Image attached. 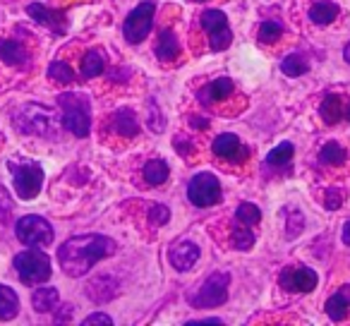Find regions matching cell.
Masks as SVG:
<instances>
[{"mask_svg":"<svg viewBox=\"0 0 350 326\" xmlns=\"http://www.w3.org/2000/svg\"><path fill=\"white\" fill-rule=\"evenodd\" d=\"M113 127H116V132L122 137H137V132H139V122H137V116L130 108L116 111V116H113Z\"/></svg>","mask_w":350,"mask_h":326,"instance_id":"17","label":"cell"},{"mask_svg":"<svg viewBox=\"0 0 350 326\" xmlns=\"http://www.w3.org/2000/svg\"><path fill=\"white\" fill-rule=\"evenodd\" d=\"M343 58H345V63H350V44L343 49Z\"/></svg>","mask_w":350,"mask_h":326,"instance_id":"43","label":"cell"},{"mask_svg":"<svg viewBox=\"0 0 350 326\" xmlns=\"http://www.w3.org/2000/svg\"><path fill=\"white\" fill-rule=\"evenodd\" d=\"M154 15H156V5L151 0H144L135 10L127 15L125 25H122V34L130 44H142L149 34L151 25H154Z\"/></svg>","mask_w":350,"mask_h":326,"instance_id":"7","label":"cell"},{"mask_svg":"<svg viewBox=\"0 0 350 326\" xmlns=\"http://www.w3.org/2000/svg\"><path fill=\"white\" fill-rule=\"evenodd\" d=\"M180 53V44L175 39V34L170 29H163L159 34V41H156V55H159L163 63H173Z\"/></svg>","mask_w":350,"mask_h":326,"instance_id":"16","label":"cell"},{"mask_svg":"<svg viewBox=\"0 0 350 326\" xmlns=\"http://www.w3.org/2000/svg\"><path fill=\"white\" fill-rule=\"evenodd\" d=\"M293 154H295V146H293L291 141H283L276 149L269 151V156H267L269 166H283V163H288V161L293 159Z\"/></svg>","mask_w":350,"mask_h":326,"instance_id":"29","label":"cell"},{"mask_svg":"<svg viewBox=\"0 0 350 326\" xmlns=\"http://www.w3.org/2000/svg\"><path fill=\"white\" fill-rule=\"evenodd\" d=\"M233 245L238 249H250L254 245V233H252V228H247L245 226L243 230H235L233 233Z\"/></svg>","mask_w":350,"mask_h":326,"instance_id":"34","label":"cell"},{"mask_svg":"<svg viewBox=\"0 0 350 326\" xmlns=\"http://www.w3.org/2000/svg\"><path fill=\"white\" fill-rule=\"evenodd\" d=\"M168 176H170V168L163 159H154L144 166V180L149 185H163L168 180Z\"/></svg>","mask_w":350,"mask_h":326,"instance_id":"19","label":"cell"},{"mask_svg":"<svg viewBox=\"0 0 350 326\" xmlns=\"http://www.w3.org/2000/svg\"><path fill=\"white\" fill-rule=\"evenodd\" d=\"M20 312V300L15 290L8 286H0V321H8Z\"/></svg>","mask_w":350,"mask_h":326,"instance_id":"20","label":"cell"},{"mask_svg":"<svg viewBox=\"0 0 350 326\" xmlns=\"http://www.w3.org/2000/svg\"><path fill=\"white\" fill-rule=\"evenodd\" d=\"M192 125H195V127H200V130H204V127L209 125V122H206L204 118H192Z\"/></svg>","mask_w":350,"mask_h":326,"instance_id":"40","label":"cell"},{"mask_svg":"<svg viewBox=\"0 0 350 326\" xmlns=\"http://www.w3.org/2000/svg\"><path fill=\"white\" fill-rule=\"evenodd\" d=\"M116 249L118 245L106 235H77L60 245L58 262L68 276L77 278L92 271L94 264H98L101 259L113 257Z\"/></svg>","mask_w":350,"mask_h":326,"instance_id":"1","label":"cell"},{"mask_svg":"<svg viewBox=\"0 0 350 326\" xmlns=\"http://www.w3.org/2000/svg\"><path fill=\"white\" fill-rule=\"evenodd\" d=\"M149 219H151V223H154V226H165V223H168V219H170L168 206H161V204L151 206Z\"/></svg>","mask_w":350,"mask_h":326,"instance_id":"35","label":"cell"},{"mask_svg":"<svg viewBox=\"0 0 350 326\" xmlns=\"http://www.w3.org/2000/svg\"><path fill=\"white\" fill-rule=\"evenodd\" d=\"M15 233L20 238V243H25L27 247H46L53 243V228L46 219L41 216H25L17 221Z\"/></svg>","mask_w":350,"mask_h":326,"instance_id":"8","label":"cell"},{"mask_svg":"<svg viewBox=\"0 0 350 326\" xmlns=\"http://www.w3.org/2000/svg\"><path fill=\"white\" fill-rule=\"evenodd\" d=\"M70 310H72V307H63V310H60V316H58V321H63V319L68 321V319H70V314H68Z\"/></svg>","mask_w":350,"mask_h":326,"instance_id":"42","label":"cell"},{"mask_svg":"<svg viewBox=\"0 0 350 326\" xmlns=\"http://www.w3.org/2000/svg\"><path fill=\"white\" fill-rule=\"evenodd\" d=\"M281 70H283V74H288V77H300V74L307 72V63L300 58V55H288V58H283Z\"/></svg>","mask_w":350,"mask_h":326,"instance_id":"30","label":"cell"},{"mask_svg":"<svg viewBox=\"0 0 350 326\" xmlns=\"http://www.w3.org/2000/svg\"><path fill=\"white\" fill-rule=\"evenodd\" d=\"M173 146H175V151H178V154H183V156H190V151L195 149V146L190 144V139H187V137H175L173 139Z\"/></svg>","mask_w":350,"mask_h":326,"instance_id":"37","label":"cell"},{"mask_svg":"<svg viewBox=\"0 0 350 326\" xmlns=\"http://www.w3.org/2000/svg\"><path fill=\"white\" fill-rule=\"evenodd\" d=\"M108 278L111 276H98L96 281L89 283V297H92L94 302H106V300H111V297H116L118 288H111V290H108L106 288Z\"/></svg>","mask_w":350,"mask_h":326,"instance_id":"25","label":"cell"},{"mask_svg":"<svg viewBox=\"0 0 350 326\" xmlns=\"http://www.w3.org/2000/svg\"><path fill=\"white\" fill-rule=\"evenodd\" d=\"M103 70H106V55H103L101 51H89L82 60V74L87 79H92V77H98Z\"/></svg>","mask_w":350,"mask_h":326,"instance_id":"21","label":"cell"},{"mask_svg":"<svg viewBox=\"0 0 350 326\" xmlns=\"http://www.w3.org/2000/svg\"><path fill=\"white\" fill-rule=\"evenodd\" d=\"M228 273H211L204 281V286L190 295V305L197 307V310H214V307L224 305L228 300Z\"/></svg>","mask_w":350,"mask_h":326,"instance_id":"6","label":"cell"},{"mask_svg":"<svg viewBox=\"0 0 350 326\" xmlns=\"http://www.w3.org/2000/svg\"><path fill=\"white\" fill-rule=\"evenodd\" d=\"M343 118H348V120H350V103H348V111H345V116Z\"/></svg>","mask_w":350,"mask_h":326,"instance_id":"44","label":"cell"},{"mask_svg":"<svg viewBox=\"0 0 350 326\" xmlns=\"http://www.w3.org/2000/svg\"><path fill=\"white\" fill-rule=\"evenodd\" d=\"M27 12H29V17H34L39 25L49 27L51 31H58V34H63L65 25H68L63 10H51V8L41 5V3H31V5L27 8Z\"/></svg>","mask_w":350,"mask_h":326,"instance_id":"14","label":"cell"},{"mask_svg":"<svg viewBox=\"0 0 350 326\" xmlns=\"http://www.w3.org/2000/svg\"><path fill=\"white\" fill-rule=\"evenodd\" d=\"M58 290L55 288H41V290L34 293V297H31V305H34L36 312H51L58 307Z\"/></svg>","mask_w":350,"mask_h":326,"instance_id":"23","label":"cell"},{"mask_svg":"<svg viewBox=\"0 0 350 326\" xmlns=\"http://www.w3.org/2000/svg\"><path fill=\"white\" fill-rule=\"evenodd\" d=\"M15 269L25 286L46 283L51 278V259L39 247H31L15 257Z\"/></svg>","mask_w":350,"mask_h":326,"instance_id":"4","label":"cell"},{"mask_svg":"<svg viewBox=\"0 0 350 326\" xmlns=\"http://www.w3.org/2000/svg\"><path fill=\"white\" fill-rule=\"evenodd\" d=\"M281 286L291 293H310L317 288V273L307 267H291L281 271Z\"/></svg>","mask_w":350,"mask_h":326,"instance_id":"11","label":"cell"},{"mask_svg":"<svg viewBox=\"0 0 350 326\" xmlns=\"http://www.w3.org/2000/svg\"><path fill=\"white\" fill-rule=\"evenodd\" d=\"M343 243H345V245H350V221L343 226Z\"/></svg>","mask_w":350,"mask_h":326,"instance_id":"41","label":"cell"},{"mask_svg":"<svg viewBox=\"0 0 350 326\" xmlns=\"http://www.w3.org/2000/svg\"><path fill=\"white\" fill-rule=\"evenodd\" d=\"M235 219L243 226H247V228H252V226H257L259 221H262V211L254 204H250V202H243V204L238 206V211H235Z\"/></svg>","mask_w":350,"mask_h":326,"instance_id":"28","label":"cell"},{"mask_svg":"<svg viewBox=\"0 0 350 326\" xmlns=\"http://www.w3.org/2000/svg\"><path fill=\"white\" fill-rule=\"evenodd\" d=\"M60 111H63V127L68 132H72L75 137H87L92 130V106L89 98L82 94H60L58 96Z\"/></svg>","mask_w":350,"mask_h":326,"instance_id":"2","label":"cell"},{"mask_svg":"<svg viewBox=\"0 0 350 326\" xmlns=\"http://www.w3.org/2000/svg\"><path fill=\"white\" fill-rule=\"evenodd\" d=\"M149 127L154 132H161L165 127L163 125V116L159 118V108H156V103H151V106H149Z\"/></svg>","mask_w":350,"mask_h":326,"instance_id":"36","label":"cell"},{"mask_svg":"<svg viewBox=\"0 0 350 326\" xmlns=\"http://www.w3.org/2000/svg\"><path fill=\"white\" fill-rule=\"evenodd\" d=\"M206 96L211 98V101H224V98H228L230 94H233V82H230L228 77H221V79H214V82L206 87Z\"/></svg>","mask_w":350,"mask_h":326,"instance_id":"26","label":"cell"},{"mask_svg":"<svg viewBox=\"0 0 350 326\" xmlns=\"http://www.w3.org/2000/svg\"><path fill=\"white\" fill-rule=\"evenodd\" d=\"M202 27H204V31L209 34L211 49L214 51H226L233 44V31H230V27H228L226 12L206 10L204 15H202Z\"/></svg>","mask_w":350,"mask_h":326,"instance_id":"10","label":"cell"},{"mask_svg":"<svg viewBox=\"0 0 350 326\" xmlns=\"http://www.w3.org/2000/svg\"><path fill=\"white\" fill-rule=\"evenodd\" d=\"M319 116L324 118L329 125H334V122H338L340 118L345 116V111L340 108V98L336 96V94H329V96L321 101V106H319Z\"/></svg>","mask_w":350,"mask_h":326,"instance_id":"22","label":"cell"},{"mask_svg":"<svg viewBox=\"0 0 350 326\" xmlns=\"http://www.w3.org/2000/svg\"><path fill=\"white\" fill-rule=\"evenodd\" d=\"M10 214H12V200H10V195L5 192V187L0 185V230L8 226Z\"/></svg>","mask_w":350,"mask_h":326,"instance_id":"33","label":"cell"},{"mask_svg":"<svg viewBox=\"0 0 350 326\" xmlns=\"http://www.w3.org/2000/svg\"><path fill=\"white\" fill-rule=\"evenodd\" d=\"M348 307H350V286H343L338 288L336 295H331L326 300V314H329V319L340 321L348 314Z\"/></svg>","mask_w":350,"mask_h":326,"instance_id":"15","label":"cell"},{"mask_svg":"<svg viewBox=\"0 0 350 326\" xmlns=\"http://www.w3.org/2000/svg\"><path fill=\"white\" fill-rule=\"evenodd\" d=\"M187 200L195 206H214L221 202V182L211 173H197L187 185Z\"/></svg>","mask_w":350,"mask_h":326,"instance_id":"9","label":"cell"},{"mask_svg":"<svg viewBox=\"0 0 350 326\" xmlns=\"http://www.w3.org/2000/svg\"><path fill=\"white\" fill-rule=\"evenodd\" d=\"M340 192L338 190H329L326 192V209H338L340 206Z\"/></svg>","mask_w":350,"mask_h":326,"instance_id":"39","label":"cell"},{"mask_svg":"<svg viewBox=\"0 0 350 326\" xmlns=\"http://www.w3.org/2000/svg\"><path fill=\"white\" fill-rule=\"evenodd\" d=\"M15 127L25 135L36 137H55L58 135V118L51 108L39 106V103H29V106L20 108L15 113Z\"/></svg>","mask_w":350,"mask_h":326,"instance_id":"3","label":"cell"},{"mask_svg":"<svg viewBox=\"0 0 350 326\" xmlns=\"http://www.w3.org/2000/svg\"><path fill=\"white\" fill-rule=\"evenodd\" d=\"M281 34H283V27L278 25V22H264V25L259 27V41H262V44H273Z\"/></svg>","mask_w":350,"mask_h":326,"instance_id":"32","label":"cell"},{"mask_svg":"<svg viewBox=\"0 0 350 326\" xmlns=\"http://www.w3.org/2000/svg\"><path fill=\"white\" fill-rule=\"evenodd\" d=\"M8 168H10V173H12L17 197H20V200H34L41 192V185H44V171H41L39 163H31V161L15 163V161H10Z\"/></svg>","mask_w":350,"mask_h":326,"instance_id":"5","label":"cell"},{"mask_svg":"<svg viewBox=\"0 0 350 326\" xmlns=\"http://www.w3.org/2000/svg\"><path fill=\"white\" fill-rule=\"evenodd\" d=\"M168 259L175 271H190L200 259V247L190 240H178L168 247Z\"/></svg>","mask_w":350,"mask_h":326,"instance_id":"12","label":"cell"},{"mask_svg":"<svg viewBox=\"0 0 350 326\" xmlns=\"http://www.w3.org/2000/svg\"><path fill=\"white\" fill-rule=\"evenodd\" d=\"M348 159V154H345V149L340 144H336V141H329V144H324V149L319 151V161H324V163H329V166H340L343 161Z\"/></svg>","mask_w":350,"mask_h":326,"instance_id":"27","label":"cell"},{"mask_svg":"<svg viewBox=\"0 0 350 326\" xmlns=\"http://www.w3.org/2000/svg\"><path fill=\"white\" fill-rule=\"evenodd\" d=\"M96 324L111 326V324H113V319H111L108 314H101V312H96V314H92V316H87V319H84V326H96Z\"/></svg>","mask_w":350,"mask_h":326,"instance_id":"38","label":"cell"},{"mask_svg":"<svg viewBox=\"0 0 350 326\" xmlns=\"http://www.w3.org/2000/svg\"><path fill=\"white\" fill-rule=\"evenodd\" d=\"M0 60L8 65H20V68H25L29 55H27L25 46H20L17 41H0Z\"/></svg>","mask_w":350,"mask_h":326,"instance_id":"18","label":"cell"},{"mask_svg":"<svg viewBox=\"0 0 350 326\" xmlns=\"http://www.w3.org/2000/svg\"><path fill=\"white\" fill-rule=\"evenodd\" d=\"M49 77H51V79H55V82L70 84V82L75 79V72L70 70V65H65V63H51Z\"/></svg>","mask_w":350,"mask_h":326,"instance_id":"31","label":"cell"},{"mask_svg":"<svg viewBox=\"0 0 350 326\" xmlns=\"http://www.w3.org/2000/svg\"><path fill=\"white\" fill-rule=\"evenodd\" d=\"M211 151H214L219 159H228V161H245L250 151L243 146V141L238 139V135H230V132H224L214 139L211 144Z\"/></svg>","mask_w":350,"mask_h":326,"instance_id":"13","label":"cell"},{"mask_svg":"<svg viewBox=\"0 0 350 326\" xmlns=\"http://www.w3.org/2000/svg\"><path fill=\"white\" fill-rule=\"evenodd\" d=\"M336 17H338V5H334V3H319L310 10V20L319 27L331 25Z\"/></svg>","mask_w":350,"mask_h":326,"instance_id":"24","label":"cell"}]
</instances>
